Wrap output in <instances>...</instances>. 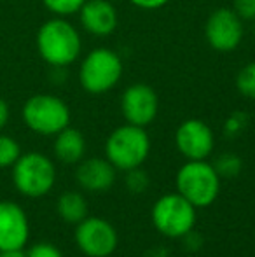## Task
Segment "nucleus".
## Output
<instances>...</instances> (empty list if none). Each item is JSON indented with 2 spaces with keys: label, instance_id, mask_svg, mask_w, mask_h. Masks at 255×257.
Returning <instances> with one entry per match:
<instances>
[{
  "label": "nucleus",
  "instance_id": "a211bd4d",
  "mask_svg": "<svg viewBox=\"0 0 255 257\" xmlns=\"http://www.w3.org/2000/svg\"><path fill=\"white\" fill-rule=\"evenodd\" d=\"M236 89L245 98L255 100V61H250L239 68L236 75Z\"/></svg>",
  "mask_w": 255,
  "mask_h": 257
},
{
  "label": "nucleus",
  "instance_id": "423d86ee",
  "mask_svg": "<svg viewBox=\"0 0 255 257\" xmlns=\"http://www.w3.org/2000/svg\"><path fill=\"white\" fill-rule=\"evenodd\" d=\"M197 208L180 193H170L156 200L150 210V219L163 236L180 240L196 226Z\"/></svg>",
  "mask_w": 255,
  "mask_h": 257
},
{
  "label": "nucleus",
  "instance_id": "bb28decb",
  "mask_svg": "<svg viewBox=\"0 0 255 257\" xmlns=\"http://www.w3.org/2000/svg\"><path fill=\"white\" fill-rule=\"evenodd\" d=\"M0 257H27V254L21 250H0Z\"/></svg>",
  "mask_w": 255,
  "mask_h": 257
},
{
  "label": "nucleus",
  "instance_id": "6ab92c4d",
  "mask_svg": "<svg viewBox=\"0 0 255 257\" xmlns=\"http://www.w3.org/2000/svg\"><path fill=\"white\" fill-rule=\"evenodd\" d=\"M21 147L18 140L0 133V168H11L20 159Z\"/></svg>",
  "mask_w": 255,
  "mask_h": 257
},
{
  "label": "nucleus",
  "instance_id": "1a4fd4ad",
  "mask_svg": "<svg viewBox=\"0 0 255 257\" xmlns=\"http://www.w3.org/2000/svg\"><path fill=\"white\" fill-rule=\"evenodd\" d=\"M245 21L232 11V7H218L210 13L204 23V39L208 46L218 53H231L239 48L245 37Z\"/></svg>",
  "mask_w": 255,
  "mask_h": 257
},
{
  "label": "nucleus",
  "instance_id": "393cba45",
  "mask_svg": "<svg viewBox=\"0 0 255 257\" xmlns=\"http://www.w3.org/2000/svg\"><path fill=\"white\" fill-rule=\"evenodd\" d=\"M128 2L142 11H157L161 7L168 6L171 0H128Z\"/></svg>",
  "mask_w": 255,
  "mask_h": 257
},
{
  "label": "nucleus",
  "instance_id": "9d476101",
  "mask_svg": "<svg viewBox=\"0 0 255 257\" xmlns=\"http://www.w3.org/2000/svg\"><path fill=\"white\" fill-rule=\"evenodd\" d=\"M121 112L126 122L147 128L159 114V96L152 86L135 82L121 95Z\"/></svg>",
  "mask_w": 255,
  "mask_h": 257
},
{
  "label": "nucleus",
  "instance_id": "dca6fc26",
  "mask_svg": "<svg viewBox=\"0 0 255 257\" xmlns=\"http://www.w3.org/2000/svg\"><path fill=\"white\" fill-rule=\"evenodd\" d=\"M56 210H58V215L62 217L63 222L75 224V226L89 215L88 201L77 191H67V193H63L58 198Z\"/></svg>",
  "mask_w": 255,
  "mask_h": 257
},
{
  "label": "nucleus",
  "instance_id": "f03ea898",
  "mask_svg": "<svg viewBox=\"0 0 255 257\" xmlns=\"http://www.w3.org/2000/svg\"><path fill=\"white\" fill-rule=\"evenodd\" d=\"M123 58L110 48L91 49L79 65V84L89 95H105L121 82Z\"/></svg>",
  "mask_w": 255,
  "mask_h": 257
},
{
  "label": "nucleus",
  "instance_id": "a878e982",
  "mask_svg": "<svg viewBox=\"0 0 255 257\" xmlns=\"http://www.w3.org/2000/svg\"><path fill=\"white\" fill-rule=\"evenodd\" d=\"M9 115H11L9 103H7L4 98H0V133H2V130L6 128L7 121H9Z\"/></svg>",
  "mask_w": 255,
  "mask_h": 257
},
{
  "label": "nucleus",
  "instance_id": "7ed1b4c3",
  "mask_svg": "<svg viewBox=\"0 0 255 257\" xmlns=\"http://www.w3.org/2000/svg\"><path fill=\"white\" fill-rule=\"evenodd\" d=\"M177 193L189 200L196 208H206L213 205L220 194L222 179L206 159H187V163L178 168Z\"/></svg>",
  "mask_w": 255,
  "mask_h": 257
},
{
  "label": "nucleus",
  "instance_id": "2eb2a0df",
  "mask_svg": "<svg viewBox=\"0 0 255 257\" xmlns=\"http://www.w3.org/2000/svg\"><path fill=\"white\" fill-rule=\"evenodd\" d=\"M55 156L63 165H75L82 161L86 154V139L77 128L67 126L55 135Z\"/></svg>",
  "mask_w": 255,
  "mask_h": 257
},
{
  "label": "nucleus",
  "instance_id": "f257e3e1",
  "mask_svg": "<svg viewBox=\"0 0 255 257\" xmlns=\"http://www.w3.org/2000/svg\"><path fill=\"white\" fill-rule=\"evenodd\" d=\"M39 56L53 68H67L81 58L82 37L67 18L55 16L39 27L35 37Z\"/></svg>",
  "mask_w": 255,
  "mask_h": 257
},
{
  "label": "nucleus",
  "instance_id": "f3484780",
  "mask_svg": "<svg viewBox=\"0 0 255 257\" xmlns=\"http://www.w3.org/2000/svg\"><path fill=\"white\" fill-rule=\"evenodd\" d=\"M211 165H213V168L217 170L220 179H232V177L238 175L243 168L241 158L232 153H224V154L217 156V159H215Z\"/></svg>",
  "mask_w": 255,
  "mask_h": 257
},
{
  "label": "nucleus",
  "instance_id": "9b49d317",
  "mask_svg": "<svg viewBox=\"0 0 255 257\" xmlns=\"http://www.w3.org/2000/svg\"><path fill=\"white\" fill-rule=\"evenodd\" d=\"M175 146L185 159H206L215 149L213 130L201 119H185L175 132Z\"/></svg>",
  "mask_w": 255,
  "mask_h": 257
},
{
  "label": "nucleus",
  "instance_id": "4be33fe9",
  "mask_svg": "<svg viewBox=\"0 0 255 257\" xmlns=\"http://www.w3.org/2000/svg\"><path fill=\"white\" fill-rule=\"evenodd\" d=\"M246 121H248V117H246L245 112H234V114H231L227 119H225V124H224L225 135H229V137L238 135L239 132L245 130Z\"/></svg>",
  "mask_w": 255,
  "mask_h": 257
},
{
  "label": "nucleus",
  "instance_id": "f8f14e48",
  "mask_svg": "<svg viewBox=\"0 0 255 257\" xmlns=\"http://www.w3.org/2000/svg\"><path fill=\"white\" fill-rule=\"evenodd\" d=\"M30 236L25 210L14 201H0V250H21Z\"/></svg>",
  "mask_w": 255,
  "mask_h": 257
},
{
  "label": "nucleus",
  "instance_id": "ddd939ff",
  "mask_svg": "<svg viewBox=\"0 0 255 257\" xmlns=\"http://www.w3.org/2000/svg\"><path fill=\"white\" fill-rule=\"evenodd\" d=\"M77 14L82 30L93 37H109L119 25V13L109 0H86Z\"/></svg>",
  "mask_w": 255,
  "mask_h": 257
},
{
  "label": "nucleus",
  "instance_id": "0eeeda50",
  "mask_svg": "<svg viewBox=\"0 0 255 257\" xmlns=\"http://www.w3.org/2000/svg\"><path fill=\"white\" fill-rule=\"evenodd\" d=\"M13 182L27 198L46 196L56 182L55 163L42 153L21 154L13 165Z\"/></svg>",
  "mask_w": 255,
  "mask_h": 257
},
{
  "label": "nucleus",
  "instance_id": "aec40b11",
  "mask_svg": "<svg viewBox=\"0 0 255 257\" xmlns=\"http://www.w3.org/2000/svg\"><path fill=\"white\" fill-rule=\"evenodd\" d=\"M86 0H42L44 7L51 14L60 18H68L72 14H77Z\"/></svg>",
  "mask_w": 255,
  "mask_h": 257
},
{
  "label": "nucleus",
  "instance_id": "412c9836",
  "mask_svg": "<svg viewBox=\"0 0 255 257\" xmlns=\"http://www.w3.org/2000/svg\"><path fill=\"white\" fill-rule=\"evenodd\" d=\"M124 184H126L128 191L133 194H140L149 187V177L147 173L140 168H135V170H129L126 172V179H124Z\"/></svg>",
  "mask_w": 255,
  "mask_h": 257
},
{
  "label": "nucleus",
  "instance_id": "5701e85b",
  "mask_svg": "<svg viewBox=\"0 0 255 257\" xmlns=\"http://www.w3.org/2000/svg\"><path fill=\"white\" fill-rule=\"evenodd\" d=\"M27 257H63V255L56 245L42 241V243H35L34 247L28 248Z\"/></svg>",
  "mask_w": 255,
  "mask_h": 257
},
{
  "label": "nucleus",
  "instance_id": "6e6552de",
  "mask_svg": "<svg viewBox=\"0 0 255 257\" xmlns=\"http://www.w3.org/2000/svg\"><path fill=\"white\" fill-rule=\"evenodd\" d=\"M75 243L88 257H109L117 250L119 234L116 227L102 217L88 215L75 227Z\"/></svg>",
  "mask_w": 255,
  "mask_h": 257
},
{
  "label": "nucleus",
  "instance_id": "b1692460",
  "mask_svg": "<svg viewBox=\"0 0 255 257\" xmlns=\"http://www.w3.org/2000/svg\"><path fill=\"white\" fill-rule=\"evenodd\" d=\"M232 11L243 21H255V0H232Z\"/></svg>",
  "mask_w": 255,
  "mask_h": 257
},
{
  "label": "nucleus",
  "instance_id": "20e7f679",
  "mask_svg": "<svg viewBox=\"0 0 255 257\" xmlns=\"http://www.w3.org/2000/svg\"><path fill=\"white\" fill-rule=\"evenodd\" d=\"M150 154V137L145 128L135 124L117 126L105 142V158L116 170L129 172L140 168Z\"/></svg>",
  "mask_w": 255,
  "mask_h": 257
},
{
  "label": "nucleus",
  "instance_id": "4468645a",
  "mask_svg": "<svg viewBox=\"0 0 255 257\" xmlns=\"http://www.w3.org/2000/svg\"><path fill=\"white\" fill-rule=\"evenodd\" d=\"M117 170L107 158H88L79 161L75 180L84 191L105 193L114 186Z\"/></svg>",
  "mask_w": 255,
  "mask_h": 257
},
{
  "label": "nucleus",
  "instance_id": "39448f33",
  "mask_svg": "<svg viewBox=\"0 0 255 257\" xmlns=\"http://www.w3.org/2000/svg\"><path fill=\"white\" fill-rule=\"evenodd\" d=\"M23 122L34 133L55 137L70 126V107L63 98L51 93H39L25 102L21 108Z\"/></svg>",
  "mask_w": 255,
  "mask_h": 257
}]
</instances>
